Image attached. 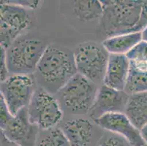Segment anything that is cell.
<instances>
[{"instance_id": "2e32d148", "label": "cell", "mask_w": 147, "mask_h": 146, "mask_svg": "<svg viewBox=\"0 0 147 146\" xmlns=\"http://www.w3.org/2000/svg\"><path fill=\"white\" fill-rule=\"evenodd\" d=\"M141 40V32H133L108 37L102 42V45L107 51L112 54L126 55Z\"/></svg>"}, {"instance_id": "44dd1931", "label": "cell", "mask_w": 147, "mask_h": 146, "mask_svg": "<svg viewBox=\"0 0 147 146\" xmlns=\"http://www.w3.org/2000/svg\"><path fill=\"white\" fill-rule=\"evenodd\" d=\"M147 27V1H144L141 8V16L137 26L135 28V32H141Z\"/></svg>"}, {"instance_id": "d6986e66", "label": "cell", "mask_w": 147, "mask_h": 146, "mask_svg": "<svg viewBox=\"0 0 147 146\" xmlns=\"http://www.w3.org/2000/svg\"><path fill=\"white\" fill-rule=\"evenodd\" d=\"M126 56L130 61L147 62V42L141 40L127 53Z\"/></svg>"}, {"instance_id": "9c48e42d", "label": "cell", "mask_w": 147, "mask_h": 146, "mask_svg": "<svg viewBox=\"0 0 147 146\" xmlns=\"http://www.w3.org/2000/svg\"><path fill=\"white\" fill-rule=\"evenodd\" d=\"M0 126L1 133L19 146H36L39 128L29 121L27 107L20 110L16 116H10Z\"/></svg>"}, {"instance_id": "cb8c5ba5", "label": "cell", "mask_w": 147, "mask_h": 146, "mask_svg": "<svg viewBox=\"0 0 147 146\" xmlns=\"http://www.w3.org/2000/svg\"><path fill=\"white\" fill-rule=\"evenodd\" d=\"M140 134H141V136L143 140H144V143L147 145V124L141 129Z\"/></svg>"}, {"instance_id": "52a82bcc", "label": "cell", "mask_w": 147, "mask_h": 146, "mask_svg": "<svg viewBox=\"0 0 147 146\" xmlns=\"http://www.w3.org/2000/svg\"><path fill=\"white\" fill-rule=\"evenodd\" d=\"M37 84L34 75H13L1 82V97L12 116L29 105Z\"/></svg>"}, {"instance_id": "5b68a950", "label": "cell", "mask_w": 147, "mask_h": 146, "mask_svg": "<svg viewBox=\"0 0 147 146\" xmlns=\"http://www.w3.org/2000/svg\"><path fill=\"white\" fill-rule=\"evenodd\" d=\"M73 56L78 73L95 84L103 82L109 54L102 45L83 42L76 48Z\"/></svg>"}, {"instance_id": "8992f818", "label": "cell", "mask_w": 147, "mask_h": 146, "mask_svg": "<svg viewBox=\"0 0 147 146\" xmlns=\"http://www.w3.org/2000/svg\"><path fill=\"white\" fill-rule=\"evenodd\" d=\"M27 112L31 124L44 131L55 128L63 118L58 100L41 87L36 89L27 106Z\"/></svg>"}, {"instance_id": "ba28073f", "label": "cell", "mask_w": 147, "mask_h": 146, "mask_svg": "<svg viewBox=\"0 0 147 146\" xmlns=\"http://www.w3.org/2000/svg\"><path fill=\"white\" fill-rule=\"evenodd\" d=\"M0 15L1 46L7 49L22 32L30 27L32 15L28 8L9 1L1 2Z\"/></svg>"}, {"instance_id": "7c38bea8", "label": "cell", "mask_w": 147, "mask_h": 146, "mask_svg": "<svg viewBox=\"0 0 147 146\" xmlns=\"http://www.w3.org/2000/svg\"><path fill=\"white\" fill-rule=\"evenodd\" d=\"M94 121L102 129L121 135L131 146H143L146 144L140 131L133 125L125 113H108Z\"/></svg>"}, {"instance_id": "277c9868", "label": "cell", "mask_w": 147, "mask_h": 146, "mask_svg": "<svg viewBox=\"0 0 147 146\" xmlns=\"http://www.w3.org/2000/svg\"><path fill=\"white\" fill-rule=\"evenodd\" d=\"M97 92L94 83L77 73L57 94L61 108L73 114H86L93 106Z\"/></svg>"}, {"instance_id": "3957f363", "label": "cell", "mask_w": 147, "mask_h": 146, "mask_svg": "<svg viewBox=\"0 0 147 146\" xmlns=\"http://www.w3.org/2000/svg\"><path fill=\"white\" fill-rule=\"evenodd\" d=\"M48 45L38 38L21 35L6 49L9 74L34 75Z\"/></svg>"}, {"instance_id": "5bb4252c", "label": "cell", "mask_w": 147, "mask_h": 146, "mask_svg": "<svg viewBox=\"0 0 147 146\" xmlns=\"http://www.w3.org/2000/svg\"><path fill=\"white\" fill-rule=\"evenodd\" d=\"M125 92L129 95L147 92V62L129 60Z\"/></svg>"}, {"instance_id": "7402d4cb", "label": "cell", "mask_w": 147, "mask_h": 146, "mask_svg": "<svg viewBox=\"0 0 147 146\" xmlns=\"http://www.w3.org/2000/svg\"><path fill=\"white\" fill-rule=\"evenodd\" d=\"M8 75L9 72L6 59V48L1 46V82L6 80L9 76Z\"/></svg>"}, {"instance_id": "6da1fadb", "label": "cell", "mask_w": 147, "mask_h": 146, "mask_svg": "<svg viewBox=\"0 0 147 146\" xmlns=\"http://www.w3.org/2000/svg\"><path fill=\"white\" fill-rule=\"evenodd\" d=\"M77 73L73 53L51 44L45 48L34 76L40 87L53 94L58 93Z\"/></svg>"}, {"instance_id": "4fadbf2b", "label": "cell", "mask_w": 147, "mask_h": 146, "mask_svg": "<svg viewBox=\"0 0 147 146\" xmlns=\"http://www.w3.org/2000/svg\"><path fill=\"white\" fill-rule=\"evenodd\" d=\"M129 69V60L124 54H109L103 85L125 91Z\"/></svg>"}, {"instance_id": "8fae6325", "label": "cell", "mask_w": 147, "mask_h": 146, "mask_svg": "<svg viewBox=\"0 0 147 146\" xmlns=\"http://www.w3.org/2000/svg\"><path fill=\"white\" fill-rule=\"evenodd\" d=\"M99 128L90 120L80 118L67 120L61 129L70 146H97L102 140Z\"/></svg>"}, {"instance_id": "e0dca14e", "label": "cell", "mask_w": 147, "mask_h": 146, "mask_svg": "<svg viewBox=\"0 0 147 146\" xmlns=\"http://www.w3.org/2000/svg\"><path fill=\"white\" fill-rule=\"evenodd\" d=\"M73 13L82 22H89L102 18L103 8L100 1L78 0L74 1Z\"/></svg>"}, {"instance_id": "d4e9b609", "label": "cell", "mask_w": 147, "mask_h": 146, "mask_svg": "<svg viewBox=\"0 0 147 146\" xmlns=\"http://www.w3.org/2000/svg\"><path fill=\"white\" fill-rule=\"evenodd\" d=\"M141 34H142V40H144V41L147 42V27L145 28L141 32Z\"/></svg>"}, {"instance_id": "7a4b0ae2", "label": "cell", "mask_w": 147, "mask_h": 146, "mask_svg": "<svg viewBox=\"0 0 147 146\" xmlns=\"http://www.w3.org/2000/svg\"><path fill=\"white\" fill-rule=\"evenodd\" d=\"M103 14L100 19L103 33L108 37L133 33L141 16L144 1H100Z\"/></svg>"}, {"instance_id": "603a6c76", "label": "cell", "mask_w": 147, "mask_h": 146, "mask_svg": "<svg viewBox=\"0 0 147 146\" xmlns=\"http://www.w3.org/2000/svg\"><path fill=\"white\" fill-rule=\"evenodd\" d=\"M1 146H19L16 143L10 141L6 137L1 133Z\"/></svg>"}, {"instance_id": "30bf717a", "label": "cell", "mask_w": 147, "mask_h": 146, "mask_svg": "<svg viewBox=\"0 0 147 146\" xmlns=\"http://www.w3.org/2000/svg\"><path fill=\"white\" fill-rule=\"evenodd\" d=\"M129 98V95L125 91L116 90L102 85L98 90L89 116L94 120L108 113H125Z\"/></svg>"}, {"instance_id": "9a60e30c", "label": "cell", "mask_w": 147, "mask_h": 146, "mask_svg": "<svg viewBox=\"0 0 147 146\" xmlns=\"http://www.w3.org/2000/svg\"><path fill=\"white\" fill-rule=\"evenodd\" d=\"M125 114L138 129L147 124V92L129 95Z\"/></svg>"}, {"instance_id": "ffe728a7", "label": "cell", "mask_w": 147, "mask_h": 146, "mask_svg": "<svg viewBox=\"0 0 147 146\" xmlns=\"http://www.w3.org/2000/svg\"><path fill=\"white\" fill-rule=\"evenodd\" d=\"M99 146H131L124 137L119 136H109L101 140Z\"/></svg>"}, {"instance_id": "ac0fdd59", "label": "cell", "mask_w": 147, "mask_h": 146, "mask_svg": "<svg viewBox=\"0 0 147 146\" xmlns=\"http://www.w3.org/2000/svg\"><path fill=\"white\" fill-rule=\"evenodd\" d=\"M46 131L38 137L36 146H70L61 129L55 127Z\"/></svg>"}]
</instances>
